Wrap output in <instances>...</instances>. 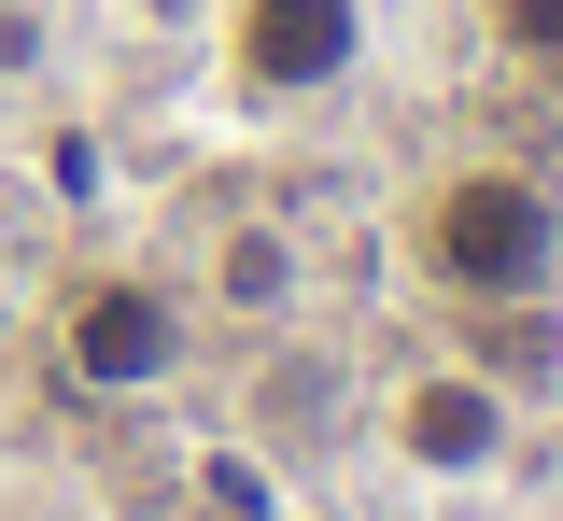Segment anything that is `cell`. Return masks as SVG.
Instances as JSON below:
<instances>
[{
	"label": "cell",
	"mask_w": 563,
	"mask_h": 521,
	"mask_svg": "<svg viewBox=\"0 0 563 521\" xmlns=\"http://www.w3.org/2000/svg\"><path fill=\"white\" fill-rule=\"evenodd\" d=\"M493 29H507L521 71H563V0H493Z\"/></svg>",
	"instance_id": "cell-5"
},
{
	"label": "cell",
	"mask_w": 563,
	"mask_h": 521,
	"mask_svg": "<svg viewBox=\"0 0 563 521\" xmlns=\"http://www.w3.org/2000/svg\"><path fill=\"white\" fill-rule=\"evenodd\" d=\"M225 297H240V310L282 297V240H268V225H240V240H225Z\"/></svg>",
	"instance_id": "cell-6"
},
{
	"label": "cell",
	"mask_w": 563,
	"mask_h": 521,
	"mask_svg": "<svg viewBox=\"0 0 563 521\" xmlns=\"http://www.w3.org/2000/svg\"><path fill=\"white\" fill-rule=\"evenodd\" d=\"M409 268L451 310H536L563 282V198L507 155H465L409 198Z\"/></svg>",
	"instance_id": "cell-1"
},
{
	"label": "cell",
	"mask_w": 563,
	"mask_h": 521,
	"mask_svg": "<svg viewBox=\"0 0 563 521\" xmlns=\"http://www.w3.org/2000/svg\"><path fill=\"white\" fill-rule=\"evenodd\" d=\"M352 71H366V0H225L240 99H339Z\"/></svg>",
	"instance_id": "cell-2"
},
{
	"label": "cell",
	"mask_w": 563,
	"mask_h": 521,
	"mask_svg": "<svg viewBox=\"0 0 563 521\" xmlns=\"http://www.w3.org/2000/svg\"><path fill=\"white\" fill-rule=\"evenodd\" d=\"M57 353H70L85 395H155V380L184 367V297H169V282H141V268H99V282H70Z\"/></svg>",
	"instance_id": "cell-3"
},
{
	"label": "cell",
	"mask_w": 563,
	"mask_h": 521,
	"mask_svg": "<svg viewBox=\"0 0 563 521\" xmlns=\"http://www.w3.org/2000/svg\"><path fill=\"white\" fill-rule=\"evenodd\" d=\"M395 451H409L422 479H479L493 451H507V395H493L479 367H422L409 395H395Z\"/></svg>",
	"instance_id": "cell-4"
}]
</instances>
